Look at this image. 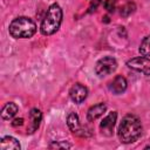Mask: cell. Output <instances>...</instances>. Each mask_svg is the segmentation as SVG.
Masks as SVG:
<instances>
[{"label": "cell", "mask_w": 150, "mask_h": 150, "mask_svg": "<svg viewBox=\"0 0 150 150\" xmlns=\"http://www.w3.org/2000/svg\"><path fill=\"white\" fill-rule=\"evenodd\" d=\"M89 1H90V6H89V9H88V13L95 12L96 8L98 7V5L101 4V0H89Z\"/></svg>", "instance_id": "obj_18"}, {"label": "cell", "mask_w": 150, "mask_h": 150, "mask_svg": "<svg viewBox=\"0 0 150 150\" xmlns=\"http://www.w3.org/2000/svg\"><path fill=\"white\" fill-rule=\"evenodd\" d=\"M8 30L14 39H29L36 33V25L30 18L18 16L9 23Z\"/></svg>", "instance_id": "obj_3"}, {"label": "cell", "mask_w": 150, "mask_h": 150, "mask_svg": "<svg viewBox=\"0 0 150 150\" xmlns=\"http://www.w3.org/2000/svg\"><path fill=\"white\" fill-rule=\"evenodd\" d=\"M135 11H136L135 4H134V2H127L125 5H123V6L120 8V14H121L123 18H128V16L131 15Z\"/></svg>", "instance_id": "obj_15"}, {"label": "cell", "mask_w": 150, "mask_h": 150, "mask_svg": "<svg viewBox=\"0 0 150 150\" xmlns=\"http://www.w3.org/2000/svg\"><path fill=\"white\" fill-rule=\"evenodd\" d=\"M142 123L139 118L132 114H128L122 118L118 125L117 135L122 143L129 144L137 141L142 135Z\"/></svg>", "instance_id": "obj_1"}, {"label": "cell", "mask_w": 150, "mask_h": 150, "mask_svg": "<svg viewBox=\"0 0 150 150\" xmlns=\"http://www.w3.org/2000/svg\"><path fill=\"white\" fill-rule=\"evenodd\" d=\"M62 16H63V13H62V8L60 7V5L56 2L52 4L48 7L45 18L41 21V25H40L41 34L48 36V35H53L54 33H56L61 26Z\"/></svg>", "instance_id": "obj_2"}, {"label": "cell", "mask_w": 150, "mask_h": 150, "mask_svg": "<svg viewBox=\"0 0 150 150\" xmlns=\"http://www.w3.org/2000/svg\"><path fill=\"white\" fill-rule=\"evenodd\" d=\"M107 110V104L105 103H97L93 107H90L88 109L87 112V120L89 122H94L95 120H97L98 117H101Z\"/></svg>", "instance_id": "obj_11"}, {"label": "cell", "mask_w": 150, "mask_h": 150, "mask_svg": "<svg viewBox=\"0 0 150 150\" xmlns=\"http://www.w3.org/2000/svg\"><path fill=\"white\" fill-rule=\"evenodd\" d=\"M117 120V112L116 111H110L101 122L100 124V130L104 136H111L114 132V128L116 124Z\"/></svg>", "instance_id": "obj_7"}, {"label": "cell", "mask_w": 150, "mask_h": 150, "mask_svg": "<svg viewBox=\"0 0 150 150\" xmlns=\"http://www.w3.org/2000/svg\"><path fill=\"white\" fill-rule=\"evenodd\" d=\"M0 149L1 150H20L21 145L16 138L12 136H5L0 139Z\"/></svg>", "instance_id": "obj_12"}, {"label": "cell", "mask_w": 150, "mask_h": 150, "mask_svg": "<svg viewBox=\"0 0 150 150\" xmlns=\"http://www.w3.org/2000/svg\"><path fill=\"white\" fill-rule=\"evenodd\" d=\"M127 66L138 73H142L144 75H150V57L146 56H137L132 57L127 62Z\"/></svg>", "instance_id": "obj_5"}, {"label": "cell", "mask_w": 150, "mask_h": 150, "mask_svg": "<svg viewBox=\"0 0 150 150\" xmlns=\"http://www.w3.org/2000/svg\"><path fill=\"white\" fill-rule=\"evenodd\" d=\"M67 125L68 128L70 129V131L77 136H88L90 135V132H87L86 130V127L83 128L80 123V118H79V115L76 112H70L67 117Z\"/></svg>", "instance_id": "obj_6"}, {"label": "cell", "mask_w": 150, "mask_h": 150, "mask_svg": "<svg viewBox=\"0 0 150 150\" xmlns=\"http://www.w3.org/2000/svg\"><path fill=\"white\" fill-rule=\"evenodd\" d=\"M22 124H23V118H22V117H20V118H14L13 122H12V125H13V127H20V125H22Z\"/></svg>", "instance_id": "obj_19"}, {"label": "cell", "mask_w": 150, "mask_h": 150, "mask_svg": "<svg viewBox=\"0 0 150 150\" xmlns=\"http://www.w3.org/2000/svg\"><path fill=\"white\" fill-rule=\"evenodd\" d=\"M18 105L14 103V102H8V103H6L5 105H4V108H2V110H1V117H2V120H6V121H8V120H12L15 115H16V112H18Z\"/></svg>", "instance_id": "obj_13"}, {"label": "cell", "mask_w": 150, "mask_h": 150, "mask_svg": "<svg viewBox=\"0 0 150 150\" xmlns=\"http://www.w3.org/2000/svg\"><path fill=\"white\" fill-rule=\"evenodd\" d=\"M69 96H70V100L77 104L82 103L87 96H88V89L87 87H84L83 84L81 83H75L70 90H69Z\"/></svg>", "instance_id": "obj_8"}, {"label": "cell", "mask_w": 150, "mask_h": 150, "mask_svg": "<svg viewBox=\"0 0 150 150\" xmlns=\"http://www.w3.org/2000/svg\"><path fill=\"white\" fill-rule=\"evenodd\" d=\"M138 50H139V54H141L142 56L150 57V34L146 35V36L142 40Z\"/></svg>", "instance_id": "obj_14"}, {"label": "cell", "mask_w": 150, "mask_h": 150, "mask_svg": "<svg viewBox=\"0 0 150 150\" xmlns=\"http://www.w3.org/2000/svg\"><path fill=\"white\" fill-rule=\"evenodd\" d=\"M127 87H128V82H127L125 77L122 75H116L112 79V81H110L108 84L109 90L115 95L123 94L127 90Z\"/></svg>", "instance_id": "obj_9"}, {"label": "cell", "mask_w": 150, "mask_h": 150, "mask_svg": "<svg viewBox=\"0 0 150 150\" xmlns=\"http://www.w3.org/2000/svg\"><path fill=\"white\" fill-rule=\"evenodd\" d=\"M71 145L68 144L66 141H62V142H54V143H50L49 144V148H70Z\"/></svg>", "instance_id": "obj_17"}, {"label": "cell", "mask_w": 150, "mask_h": 150, "mask_svg": "<svg viewBox=\"0 0 150 150\" xmlns=\"http://www.w3.org/2000/svg\"><path fill=\"white\" fill-rule=\"evenodd\" d=\"M116 69H117V61L112 56H103L95 64V73L100 77L110 75Z\"/></svg>", "instance_id": "obj_4"}, {"label": "cell", "mask_w": 150, "mask_h": 150, "mask_svg": "<svg viewBox=\"0 0 150 150\" xmlns=\"http://www.w3.org/2000/svg\"><path fill=\"white\" fill-rule=\"evenodd\" d=\"M116 5H117V0H104L103 6L107 9V12L109 13H114L116 9Z\"/></svg>", "instance_id": "obj_16"}, {"label": "cell", "mask_w": 150, "mask_h": 150, "mask_svg": "<svg viewBox=\"0 0 150 150\" xmlns=\"http://www.w3.org/2000/svg\"><path fill=\"white\" fill-rule=\"evenodd\" d=\"M41 121H42L41 110H39L38 108H33L29 111V124H28V128H27V132L28 134L35 132L40 127Z\"/></svg>", "instance_id": "obj_10"}]
</instances>
